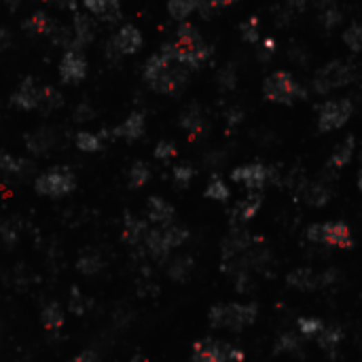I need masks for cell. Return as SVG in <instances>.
Masks as SVG:
<instances>
[{"instance_id":"obj_1","label":"cell","mask_w":362,"mask_h":362,"mask_svg":"<svg viewBox=\"0 0 362 362\" xmlns=\"http://www.w3.org/2000/svg\"><path fill=\"white\" fill-rule=\"evenodd\" d=\"M144 83L157 93H178L189 79V68L180 66L166 49L151 55L142 70Z\"/></svg>"},{"instance_id":"obj_2","label":"cell","mask_w":362,"mask_h":362,"mask_svg":"<svg viewBox=\"0 0 362 362\" xmlns=\"http://www.w3.org/2000/svg\"><path fill=\"white\" fill-rule=\"evenodd\" d=\"M161 49H166L180 66L189 70H197L208 61V57L212 55L210 45L202 39V35L197 32V28H193L191 23H180V28L176 30V39L168 45H163Z\"/></svg>"},{"instance_id":"obj_3","label":"cell","mask_w":362,"mask_h":362,"mask_svg":"<svg viewBox=\"0 0 362 362\" xmlns=\"http://www.w3.org/2000/svg\"><path fill=\"white\" fill-rule=\"evenodd\" d=\"M258 307L254 303H218L210 309V324L227 331H244L256 322Z\"/></svg>"},{"instance_id":"obj_4","label":"cell","mask_w":362,"mask_h":362,"mask_svg":"<svg viewBox=\"0 0 362 362\" xmlns=\"http://www.w3.org/2000/svg\"><path fill=\"white\" fill-rule=\"evenodd\" d=\"M263 95H265V100L272 104L290 106L297 102L299 97H303V89L290 73L276 70L263 83Z\"/></svg>"},{"instance_id":"obj_5","label":"cell","mask_w":362,"mask_h":362,"mask_svg":"<svg viewBox=\"0 0 362 362\" xmlns=\"http://www.w3.org/2000/svg\"><path fill=\"white\" fill-rule=\"evenodd\" d=\"M75 189H77V176L66 166H55L39 174L35 180V191L43 197H64L70 195Z\"/></svg>"},{"instance_id":"obj_6","label":"cell","mask_w":362,"mask_h":362,"mask_svg":"<svg viewBox=\"0 0 362 362\" xmlns=\"http://www.w3.org/2000/svg\"><path fill=\"white\" fill-rule=\"evenodd\" d=\"M307 242L328 248H352V231L345 222H318L309 225L305 231Z\"/></svg>"},{"instance_id":"obj_7","label":"cell","mask_w":362,"mask_h":362,"mask_svg":"<svg viewBox=\"0 0 362 362\" xmlns=\"http://www.w3.org/2000/svg\"><path fill=\"white\" fill-rule=\"evenodd\" d=\"M352 79H354L352 64L337 59V61H331V64L322 66V68L316 73V77H314V89H316V93L326 95V93H331L335 89L345 87Z\"/></svg>"},{"instance_id":"obj_8","label":"cell","mask_w":362,"mask_h":362,"mask_svg":"<svg viewBox=\"0 0 362 362\" xmlns=\"http://www.w3.org/2000/svg\"><path fill=\"white\" fill-rule=\"evenodd\" d=\"M244 352L218 339H202L193 347V362H244Z\"/></svg>"},{"instance_id":"obj_9","label":"cell","mask_w":362,"mask_h":362,"mask_svg":"<svg viewBox=\"0 0 362 362\" xmlns=\"http://www.w3.org/2000/svg\"><path fill=\"white\" fill-rule=\"evenodd\" d=\"M337 282H339V272L337 269L316 272V269H309V267H301V269H294L286 276V284L290 288H297V290H303V292L331 288Z\"/></svg>"},{"instance_id":"obj_10","label":"cell","mask_w":362,"mask_h":362,"mask_svg":"<svg viewBox=\"0 0 362 362\" xmlns=\"http://www.w3.org/2000/svg\"><path fill=\"white\" fill-rule=\"evenodd\" d=\"M354 113V104L345 97H335V100H326L320 111H318V129L322 134L328 131H337L341 129Z\"/></svg>"},{"instance_id":"obj_11","label":"cell","mask_w":362,"mask_h":362,"mask_svg":"<svg viewBox=\"0 0 362 362\" xmlns=\"http://www.w3.org/2000/svg\"><path fill=\"white\" fill-rule=\"evenodd\" d=\"M142 45H144L142 32L134 23H125L115 32L113 39L108 41V55L111 57L134 55L142 49Z\"/></svg>"},{"instance_id":"obj_12","label":"cell","mask_w":362,"mask_h":362,"mask_svg":"<svg viewBox=\"0 0 362 362\" xmlns=\"http://www.w3.org/2000/svg\"><path fill=\"white\" fill-rule=\"evenodd\" d=\"M57 70H59L61 83L66 85H79L81 81H85L89 64H87L83 49H66L59 59Z\"/></svg>"},{"instance_id":"obj_13","label":"cell","mask_w":362,"mask_h":362,"mask_svg":"<svg viewBox=\"0 0 362 362\" xmlns=\"http://www.w3.org/2000/svg\"><path fill=\"white\" fill-rule=\"evenodd\" d=\"M231 180L246 187L250 193H260L267 182H272V170L263 163H246L231 172Z\"/></svg>"},{"instance_id":"obj_14","label":"cell","mask_w":362,"mask_h":362,"mask_svg":"<svg viewBox=\"0 0 362 362\" xmlns=\"http://www.w3.org/2000/svg\"><path fill=\"white\" fill-rule=\"evenodd\" d=\"M11 104L19 111H39V104H41V87L37 85V81L32 77H26L17 91L11 95Z\"/></svg>"},{"instance_id":"obj_15","label":"cell","mask_w":362,"mask_h":362,"mask_svg":"<svg viewBox=\"0 0 362 362\" xmlns=\"http://www.w3.org/2000/svg\"><path fill=\"white\" fill-rule=\"evenodd\" d=\"M73 49H85L93 43L95 39V21L91 15L85 13H73Z\"/></svg>"},{"instance_id":"obj_16","label":"cell","mask_w":362,"mask_h":362,"mask_svg":"<svg viewBox=\"0 0 362 362\" xmlns=\"http://www.w3.org/2000/svg\"><path fill=\"white\" fill-rule=\"evenodd\" d=\"M55 142H57V131L53 127H39L26 134V149L37 157L47 155L55 146Z\"/></svg>"},{"instance_id":"obj_17","label":"cell","mask_w":362,"mask_h":362,"mask_svg":"<svg viewBox=\"0 0 362 362\" xmlns=\"http://www.w3.org/2000/svg\"><path fill=\"white\" fill-rule=\"evenodd\" d=\"M260 206H263V195L260 193H250L248 197H244V200H240L234 206L231 214H229V220H231L234 227L246 225V222H250L258 214Z\"/></svg>"},{"instance_id":"obj_18","label":"cell","mask_w":362,"mask_h":362,"mask_svg":"<svg viewBox=\"0 0 362 362\" xmlns=\"http://www.w3.org/2000/svg\"><path fill=\"white\" fill-rule=\"evenodd\" d=\"M166 7L172 19L184 23L193 13H208L210 0H168Z\"/></svg>"},{"instance_id":"obj_19","label":"cell","mask_w":362,"mask_h":362,"mask_svg":"<svg viewBox=\"0 0 362 362\" xmlns=\"http://www.w3.org/2000/svg\"><path fill=\"white\" fill-rule=\"evenodd\" d=\"M21 28H23V32H28L30 37H47V39H51L55 35V30L59 28V23L53 17H49L47 13L39 11V13L28 15L23 19V23H21Z\"/></svg>"},{"instance_id":"obj_20","label":"cell","mask_w":362,"mask_h":362,"mask_svg":"<svg viewBox=\"0 0 362 362\" xmlns=\"http://www.w3.org/2000/svg\"><path fill=\"white\" fill-rule=\"evenodd\" d=\"M144 129H146V119H144L142 113L136 111V113L127 115L125 121L113 129V134H115L117 138L127 140V142H134V140H140V138L144 136Z\"/></svg>"},{"instance_id":"obj_21","label":"cell","mask_w":362,"mask_h":362,"mask_svg":"<svg viewBox=\"0 0 362 362\" xmlns=\"http://www.w3.org/2000/svg\"><path fill=\"white\" fill-rule=\"evenodd\" d=\"M331 193L333 189L328 187L324 180H314V182H303L299 187V195L303 197V202L307 206H314V208H322L328 204L331 200Z\"/></svg>"},{"instance_id":"obj_22","label":"cell","mask_w":362,"mask_h":362,"mask_svg":"<svg viewBox=\"0 0 362 362\" xmlns=\"http://www.w3.org/2000/svg\"><path fill=\"white\" fill-rule=\"evenodd\" d=\"M149 234V225L146 220L134 216V214H125L123 218V240L129 244V246H134V248H142L144 244V238Z\"/></svg>"},{"instance_id":"obj_23","label":"cell","mask_w":362,"mask_h":362,"mask_svg":"<svg viewBox=\"0 0 362 362\" xmlns=\"http://www.w3.org/2000/svg\"><path fill=\"white\" fill-rule=\"evenodd\" d=\"M146 214H149L151 222L166 227V225H170L174 220V206L163 200V197L155 195V197H151L149 204H146Z\"/></svg>"},{"instance_id":"obj_24","label":"cell","mask_w":362,"mask_h":362,"mask_svg":"<svg viewBox=\"0 0 362 362\" xmlns=\"http://www.w3.org/2000/svg\"><path fill=\"white\" fill-rule=\"evenodd\" d=\"M316 341H318L322 352H326L328 356H335L341 341H343V328L337 324H324V328L318 333Z\"/></svg>"},{"instance_id":"obj_25","label":"cell","mask_w":362,"mask_h":362,"mask_svg":"<svg viewBox=\"0 0 362 362\" xmlns=\"http://www.w3.org/2000/svg\"><path fill=\"white\" fill-rule=\"evenodd\" d=\"M81 3L95 17L106 19V21L119 19V3L121 0H81Z\"/></svg>"},{"instance_id":"obj_26","label":"cell","mask_w":362,"mask_h":362,"mask_svg":"<svg viewBox=\"0 0 362 362\" xmlns=\"http://www.w3.org/2000/svg\"><path fill=\"white\" fill-rule=\"evenodd\" d=\"M104 267H106V260L97 250H85L77 260V269L83 276H95V274H100Z\"/></svg>"},{"instance_id":"obj_27","label":"cell","mask_w":362,"mask_h":362,"mask_svg":"<svg viewBox=\"0 0 362 362\" xmlns=\"http://www.w3.org/2000/svg\"><path fill=\"white\" fill-rule=\"evenodd\" d=\"M193 269H195V260L191 256H184L182 254V256L170 258L166 272H168V278L170 280H174V282H187L191 278Z\"/></svg>"},{"instance_id":"obj_28","label":"cell","mask_w":362,"mask_h":362,"mask_svg":"<svg viewBox=\"0 0 362 362\" xmlns=\"http://www.w3.org/2000/svg\"><path fill=\"white\" fill-rule=\"evenodd\" d=\"M161 229V240H163V246H166L168 252L180 248L187 240H189V231L182 227V225H166V227H159Z\"/></svg>"},{"instance_id":"obj_29","label":"cell","mask_w":362,"mask_h":362,"mask_svg":"<svg viewBox=\"0 0 362 362\" xmlns=\"http://www.w3.org/2000/svg\"><path fill=\"white\" fill-rule=\"evenodd\" d=\"M354 153H356V140H354L352 136H347L345 140H341V142L335 146L331 159H328V166H331L333 170H341V168H345L347 163L352 161Z\"/></svg>"},{"instance_id":"obj_30","label":"cell","mask_w":362,"mask_h":362,"mask_svg":"<svg viewBox=\"0 0 362 362\" xmlns=\"http://www.w3.org/2000/svg\"><path fill=\"white\" fill-rule=\"evenodd\" d=\"M30 168V161L9 153H0V176H26Z\"/></svg>"},{"instance_id":"obj_31","label":"cell","mask_w":362,"mask_h":362,"mask_svg":"<svg viewBox=\"0 0 362 362\" xmlns=\"http://www.w3.org/2000/svg\"><path fill=\"white\" fill-rule=\"evenodd\" d=\"M64 106V95L59 93V89H55L53 85L41 87V104L39 111L45 115H51L55 111H59Z\"/></svg>"},{"instance_id":"obj_32","label":"cell","mask_w":362,"mask_h":362,"mask_svg":"<svg viewBox=\"0 0 362 362\" xmlns=\"http://www.w3.org/2000/svg\"><path fill=\"white\" fill-rule=\"evenodd\" d=\"M180 125L182 129H187L191 136H197V134H202L204 127H206V119L202 115V111L197 108V106H191L189 111L182 113L180 117Z\"/></svg>"},{"instance_id":"obj_33","label":"cell","mask_w":362,"mask_h":362,"mask_svg":"<svg viewBox=\"0 0 362 362\" xmlns=\"http://www.w3.org/2000/svg\"><path fill=\"white\" fill-rule=\"evenodd\" d=\"M303 345L301 339L294 331H284L278 341H276V354H286V356H294V354H301Z\"/></svg>"},{"instance_id":"obj_34","label":"cell","mask_w":362,"mask_h":362,"mask_svg":"<svg viewBox=\"0 0 362 362\" xmlns=\"http://www.w3.org/2000/svg\"><path fill=\"white\" fill-rule=\"evenodd\" d=\"M75 146L81 153H97V151H102L104 140H102V136L93 134V131H79V134L75 136Z\"/></svg>"},{"instance_id":"obj_35","label":"cell","mask_w":362,"mask_h":362,"mask_svg":"<svg viewBox=\"0 0 362 362\" xmlns=\"http://www.w3.org/2000/svg\"><path fill=\"white\" fill-rule=\"evenodd\" d=\"M41 320L45 324V328H49V331H57V328L64 324V312H61V305L51 301L43 307L41 312Z\"/></svg>"},{"instance_id":"obj_36","label":"cell","mask_w":362,"mask_h":362,"mask_svg":"<svg viewBox=\"0 0 362 362\" xmlns=\"http://www.w3.org/2000/svg\"><path fill=\"white\" fill-rule=\"evenodd\" d=\"M127 180H129V187H131V189H142V187L151 180V168H149V163L136 161L134 166L129 168Z\"/></svg>"},{"instance_id":"obj_37","label":"cell","mask_w":362,"mask_h":362,"mask_svg":"<svg viewBox=\"0 0 362 362\" xmlns=\"http://www.w3.org/2000/svg\"><path fill=\"white\" fill-rule=\"evenodd\" d=\"M231 191H229L227 182L220 178V176H212L208 187H206V197L208 200H214V202H227Z\"/></svg>"},{"instance_id":"obj_38","label":"cell","mask_w":362,"mask_h":362,"mask_svg":"<svg viewBox=\"0 0 362 362\" xmlns=\"http://www.w3.org/2000/svg\"><path fill=\"white\" fill-rule=\"evenodd\" d=\"M343 43L347 45L350 51L354 53H360L362 51V23L360 21H354L345 28L343 32Z\"/></svg>"},{"instance_id":"obj_39","label":"cell","mask_w":362,"mask_h":362,"mask_svg":"<svg viewBox=\"0 0 362 362\" xmlns=\"http://www.w3.org/2000/svg\"><path fill=\"white\" fill-rule=\"evenodd\" d=\"M0 240L7 248H13L19 240V222L15 218H7L0 222Z\"/></svg>"},{"instance_id":"obj_40","label":"cell","mask_w":362,"mask_h":362,"mask_svg":"<svg viewBox=\"0 0 362 362\" xmlns=\"http://www.w3.org/2000/svg\"><path fill=\"white\" fill-rule=\"evenodd\" d=\"M324 328V322L314 316H301L297 320V331L303 337H318V333Z\"/></svg>"},{"instance_id":"obj_41","label":"cell","mask_w":362,"mask_h":362,"mask_svg":"<svg viewBox=\"0 0 362 362\" xmlns=\"http://www.w3.org/2000/svg\"><path fill=\"white\" fill-rule=\"evenodd\" d=\"M193 176H195V170H193V166H189V163H180V166H176L172 172L174 184L178 189H187L193 182Z\"/></svg>"},{"instance_id":"obj_42","label":"cell","mask_w":362,"mask_h":362,"mask_svg":"<svg viewBox=\"0 0 362 362\" xmlns=\"http://www.w3.org/2000/svg\"><path fill=\"white\" fill-rule=\"evenodd\" d=\"M320 19L324 21V26H326V28H333V26H337V23H339L341 15H339V9L335 7L333 0H324V3H322V9H320Z\"/></svg>"},{"instance_id":"obj_43","label":"cell","mask_w":362,"mask_h":362,"mask_svg":"<svg viewBox=\"0 0 362 362\" xmlns=\"http://www.w3.org/2000/svg\"><path fill=\"white\" fill-rule=\"evenodd\" d=\"M87 299L83 297V292L77 288V286H73L70 288V299H68V312H73L75 316H83L85 312H87Z\"/></svg>"},{"instance_id":"obj_44","label":"cell","mask_w":362,"mask_h":362,"mask_svg":"<svg viewBox=\"0 0 362 362\" xmlns=\"http://www.w3.org/2000/svg\"><path fill=\"white\" fill-rule=\"evenodd\" d=\"M155 157H157L159 161H170V159H174V157H176V146H174V142H170V140L157 142V146H155Z\"/></svg>"},{"instance_id":"obj_45","label":"cell","mask_w":362,"mask_h":362,"mask_svg":"<svg viewBox=\"0 0 362 362\" xmlns=\"http://www.w3.org/2000/svg\"><path fill=\"white\" fill-rule=\"evenodd\" d=\"M242 37H244V41H248V43H258V41H260V32H258V21H256V17L248 19V21L242 26Z\"/></svg>"},{"instance_id":"obj_46","label":"cell","mask_w":362,"mask_h":362,"mask_svg":"<svg viewBox=\"0 0 362 362\" xmlns=\"http://www.w3.org/2000/svg\"><path fill=\"white\" fill-rule=\"evenodd\" d=\"M95 117V111H93V106L89 104V102H81L77 108H75V113H73V119L77 121V123H87V121H91Z\"/></svg>"},{"instance_id":"obj_47","label":"cell","mask_w":362,"mask_h":362,"mask_svg":"<svg viewBox=\"0 0 362 362\" xmlns=\"http://www.w3.org/2000/svg\"><path fill=\"white\" fill-rule=\"evenodd\" d=\"M47 5H53L61 11H73L77 13V0H45Z\"/></svg>"},{"instance_id":"obj_48","label":"cell","mask_w":362,"mask_h":362,"mask_svg":"<svg viewBox=\"0 0 362 362\" xmlns=\"http://www.w3.org/2000/svg\"><path fill=\"white\" fill-rule=\"evenodd\" d=\"M70 362H100V358H97V354L93 350H83L81 354H77Z\"/></svg>"},{"instance_id":"obj_49","label":"cell","mask_w":362,"mask_h":362,"mask_svg":"<svg viewBox=\"0 0 362 362\" xmlns=\"http://www.w3.org/2000/svg\"><path fill=\"white\" fill-rule=\"evenodd\" d=\"M9 45H11V35H9V30L0 26V51H5Z\"/></svg>"},{"instance_id":"obj_50","label":"cell","mask_w":362,"mask_h":362,"mask_svg":"<svg viewBox=\"0 0 362 362\" xmlns=\"http://www.w3.org/2000/svg\"><path fill=\"white\" fill-rule=\"evenodd\" d=\"M238 0H210V7H216V9H222V7H231L236 5Z\"/></svg>"},{"instance_id":"obj_51","label":"cell","mask_w":362,"mask_h":362,"mask_svg":"<svg viewBox=\"0 0 362 362\" xmlns=\"http://www.w3.org/2000/svg\"><path fill=\"white\" fill-rule=\"evenodd\" d=\"M5 5H7L9 11H17L19 5H21V0H5Z\"/></svg>"},{"instance_id":"obj_52","label":"cell","mask_w":362,"mask_h":362,"mask_svg":"<svg viewBox=\"0 0 362 362\" xmlns=\"http://www.w3.org/2000/svg\"><path fill=\"white\" fill-rule=\"evenodd\" d=\"M358 189L362 191V170H360V176H358Z\"/></svg>"}]
</instances>
